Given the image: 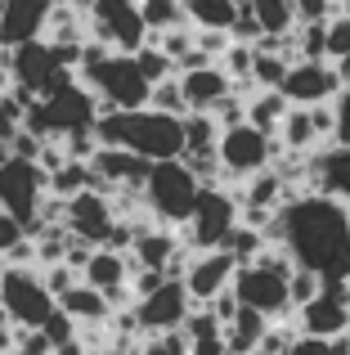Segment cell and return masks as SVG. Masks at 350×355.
Listing matches in <instances>:
<instances>
[{
	"label": "cell",
	"instance_id": "1",
	"mask_svg": "<svg viewBox=\"0 0 350 355\" xmlns=\"http://www.w3.org/2000/svg\"><path fill=\"white\" fill-rule=\"evenodd\" d=\"M265 239L283 243L297 266L324 275L328 288L350 279V211L333 193H297L279 207V216L265 225Z\"/></svg>",
	"mask_w": 350,
	"mask_h": 355
},
{
	"label": "cell",
	"instance_id": "2",
	"mask_svg": "<svg viewBox=\"0 0 350 355\" xmlns=\"http://www.w3.org/2000/svg\"><path fill=\"white\" fill-rule=\"evenodd\" d=\"M95 135L99 144H122L144 153L149 162L162 157H180L184 153V121L162 108H99L95 117Z\"/></svg>",
	"mask_w": 350,
	"mask_h": 355
},
{
	"label": "cell",
	"instance_id": "3",
	"mask_svg": "<svg viewBox=\"0 0 350 355\" xmlns=\"http://www.w3.org/2000/svg\"><path fill=\"white\" fill-rule=\"evenodd\" d=\"M198 193H202V180L184 166V157H162V162H153L149 180H144V207L158 225L180 230L193 216Z\"/></svg>",
	"mask_w": 350,
	"mask_h": 355
},
{
	"label": "cell",
	"instance_id": "4",
	"mask_svg": "<svg viewBox=\"0 0 350 355\" xmlns=\"http://www.w3.org/2000/svg\"><path fill=\"white\" fill-rule=\"evenodd\" d=\"M216 148H220V171H225V175H220V184H229V180H247L252 171L270 166L274 157L283 153L279 135H270V130L252 126V121L225 126V130H220V139H216Z\"/></svg>",
	"mask_w": 350,
	"mask_h": 355
},
{
	"label": "cell",
	"instance_id": "5",
	"mask_svg": "<svg viewBox=\"0 0 350 355\" xmlns=\"http://www.w3.org/2000/svg\"><path fill=\"white\" fill-rule=\"evenodd\" d=\"M0 306L9 311L14 324H32V329H41V324L54 315L59 297L45 288L41 266H5V270H0Z\"/></svg>",
	"mask_w": 350,
	"mask_h": 355
},
{
	"label": "cell",
	"instance_id": "6",
	"mask_svg": "<svg viewBox=\"0 0 350 355\" xmlns=\"http://www.w3.org/2000/svg\"><path fill=\"white\" fill-rule=\"evenodd\" d=\"M234 225H238V198L225 184H202L198 202H193V216L180 225V239L189 248H225Z\"/></svg>",
	"mask_w": 350,
	"mask_h": 355
},
{
	"label": "cell",
	"instance_id": "7",
	"mask_svg": "<svg viewBox=\"0 0 350 355\" xmlns=\"http://www.w3.org/2000/svg\"><path fill=\"white\" fill-rule=\"evenodd\" d=\"M86 32L95 41H104L108 50H126V54H135L149 41V27L140 18V0H90Z\"/></svg>",
	"mask_w": 350,
	"mask_h": 355
},
{
	"label": "cell",
	"instance_id": "8",
	"mask_svg": "<svg viewBox=\"0 0 350 355\" xmlns=\"http://www.w3.org/2000/svg\"><path fill=\"white\" fill-rule=\"evenodd\" d=\"M45 189H50V171H45L41 162H32V157H9V162L0 166V207L23 230L32 225Z\"/></svg>",
	"mask_w": 350,
	"mask_h": 355
},
{
	"label": "cell",
	"instance_id": "9",
	"mask_svg": "<svg viewBox=\"0 0 350 355\" xmlns=\"http://www.w3.org/2000/svg\"><path fill=\"white\" fill-rule=\"evenodd\" d=\"M234 293H238L243 306H256V311L270 315V320L297 315V306H292V297H288V275L261 266V261H247V266L234 270Z\"/></svg>",
	"mask_w": 350,
	"mask_h": 355
},
{
	"label": "cell",
	"instance_id": "10",
	"mask_svg": "<svg viewBox=\"0 0 350 355\" xmlns=\"http://www.w3.org/2000/svg\"><path fill=\"white\" fill-rule=\"evenodd\" d=\"M153 162L135 148H122V144H99L95 157H90V184L104 193H117V189H140L144 193V180H149Z\"/></svg>",
	"mask_w": 350,
	"mask_h": 355
},
{
	"label": "cell",
	"instance_id": "11",
	"mask_svg": "<svg viewBox=\"0 0 350 355\" xmlns=\"http://www.w3.org/2000/svg\"><path fill=\"white\" fill-rule=\"evenodd\" d=\"M63 225H68V234L86 239V243H108L113 239V225H117V207H113V193L104 189H81L68 198V211H63Z\"/></svg>",
	"mask_w": 350,
	"mask_h": 355
},
{
	"label": "cell",
	"instance_id": "12",
	"mask_svg": "<svg viewBox=\"0 0 350 355\" xmlns=\"http://www.w3.org/2000/svg\"><path fill=\"white\" fill-rule=\"evenodd\" d=\"M342 90V72H337L333 59H292L288 77H283V95L292 104H324V99H337Z\"/></svg>",
	"mask_w": 350,
	"mask_h": 355
},
{
	"label": "cell",
	"instance_id": "13",
	"mask_svg": "<svg viewBox=\"0 0 350 355\" xmlns=\"http://www.w3.org/2000/svg\"><path fill=\"white\" fill-rule=\"evenodd\" d=\"M234 270L238 261L229 248H193L189 266H184V288H189L193 302H211L220 288L234 284Z\"/></svg>",
	"mask_w": 350,
	"mask_h": 355
},
{
	"label": "cell",
	"instance_id": "14",
	"mask_svg": "<svg viewBox=\"0 0 350 355\" xmlns=\"http://www.w3.org/2000/svg\"><path fill=\"white\" fill-rule=\"evenodd\" d=\"M193 311V297L184 288V279H162L149 297L135 302V315H140V329L144 333H158V329H175L184 324V315Z\"/></svg>",
	"mask_w": 350,
	"mask_h": 355
},
{
	"label": "cell",
	"instance_id": "15",
	"mask_svg": "<svg viewBox=\"0 0 350 355\" xmlns=\"http://www.w3.org/2000/svg\"><path fill=\"white\" fill-rule=\"evenodd\" d=\"M306 189L315 193H333L350 207V144L333 139V144H319L310 153V171H306Z\"/></svg>",
	"mask_w": 350,
	"mask_h": 355
},
{
	"label": "cell",
	"instance_id": "16",
	"mask_svg": "<svg viewBox=\"0 0 350 355\" xmlns=\"http://www.w3.org/2000/svg\"><path fill=\"white\" fill-rule=\"evenodd\" d=\"M54 0H5V14H0V41L5 45H23L45 36Z\"/></svg>",
	"mask_w": 350,
	"mask_h": 355
},
{
	"label": "cell",
	"instance_id": "17",
	"mask_svg": "<svg viewBox=\"0 0 350 355\" xmlns=\"http://www.w3.org/2000/svg\"><path fill=\"white\" fill-rule=\"evenodd\" d=\"M297 324L306 333H319V338H337V333L346 329V293H342V284L337 288L324 284V293H319L315 302L297 306Z\"/></svg>",
	"mask_w": 350,
	"mask_h": 355
},
{
	"label": "cell",
	"instance_id": "18",
	"mask_svg": "<svg viewBox=\"0 0 350 355\" xmlns=\"http://www.w3.org/2000/svg\"><path fill=\"white\" fill-rule=\"evenodd\" d=\"M175 77H180V90H184V99H189V108H211L220 95L234 90V81H229V72L220 68V59L198 63V68H184V72H175Z\"/></svg>",
	"mask_w": 350,
	"mask_h": 355
},
{
	"label": "cell",
	"instance_id": "19",
	"mask_svg": "<svg viewBox=\"0 0 350 355\" xmlns=\"http://www.w3.org/2000/svg\"><path fill=\"white\" fill-rule=\"evenodd\" d=\"M180 230L175 225H144L140 234H135V243H131V261L135 266H153V270H167L171 266V257L180 252Z\"/></svg>",
	"mask_w": 350,
	"mask_h": 355
},
{
	"label": "cell",
	"instance_id": "20",
	"mask_svg": "<svg viewBox=\"0 0 350 355\" xmlns=\"http://www.w3.org/2000/svg\"><path fill=\"white\" fill-rule=\"evenodd\" d=\"M189 333V355H225V324L211 315V306L193 302V311L180 324Z\"/></svg>",
	"mask_w": 350,
	"mask_h": 355
},
{
	"label": "cell",
	"instance_id": "21",
	"mask_svg": "<svg viewBox=\"0 0 350 355\" xmlns=\"http://www.w3.org/2000/svg\"><path fill=\"white\" fill-rule=\"evenodd\" d=\"M288 108H292V99L283 95V86H256L252 95H247V121L261 126V130H270V135H279Z\"/></svg>",
	"mask_w": 350,
	"mask_h": 355
},
{
	"label": "cell",
	"instance_id": "22",
	"mask_svg": "<svg viewBox=\"0 0 350 355\" xmlns=\"http://www.w3.org/2000/svg\"><path fill=\"white\" fill-rule=\"evenodd\" d=\"M59 306L72 315L77 324H95V320H108L113 315V302H108L104 293H99L95 284H86V279H77V284L68 288V293L59 297Z\"/></svg>",
	"mask_w": 350,
	"mask_h": 355
},
{
	"label": "cell",
	"instance_id": "23",
	"mask_svg": "<svg viewBox=\"0 0 350 355\" xmlns=\"http://www.w3.org/2000/svg\"><path fill=\"white\" fill-rule=\"evenodd\" d=\"M270 324V315H261L256 306H238V315L225 324V351L229 355H247L261 347V333Z\"/></svg>",
	"mask_w": 350,
	"mask_h": 355
},
{
	"label": "cell",
	"instance_id": "24",
	"mask_svg": "<svg viewBox=\"0 0 350 355\" xmlns=\"http://www.w3.org/2000/svg\"><path fill=\"white\" fill-rule=\"evenodd\" d=\"M279 144L288 148V153H315L324 139H319L315 130V117H310V104H292L288 117H283L279 126Z\"/></svg>",
	"mask_w": 350,
	"mask_h": 355
},
{
	"label": "cell",
	"instance_id": "25",
	"mask_svg": "<svg viewBox=\"0 0 350 355\" xmlns=\"http://www.w3.org/2000/svg\"><path fill=\"white\" fill-rule=\"evenodd\" d=\"M86 9L72 5V0H54L50 9V23H45V41L54 45H68V41H86Z\"/></svg>",
	"mask_w": 350,
	"mask_h": 355
},
{
	"label": "cell",
	"instance_id": "26",
	"mask_svg": "<svg viewBox=\"0 0 350 355\" xmlns=\"http://www.w3.org/2000/svg\"><path fill=\"white\" fill-rule=\"evenodd\" d=\"M180 5L193 27H229L238 14V0H180Z\"/></svg>",
	"mask_w": 350,
	"mask_h": 355
},
{
	"label": "cell",
	"instance_id": "27",
	"mask_svg": "<svg viewBox=\"0 0 350 355\" xmlns=\"http://www.w3.org/2000/svg\"><path fill=\"white\" fill-rule=\"evenodd\" d=\"M301 324L297 315H283V320H270L261 333V347H256V355H292V342H297Z\"/></svg>",
	"mask_w": 350,
	"mask_h": 355
},
{
	"label": "cell",
	"instance_id": "28",
	"mask_svg": "<svg viewBox=\"0 0 350 355\" xmlns=\"http://www.w3.org/2000/svg\"><path fill=\"white\" fill-rule=\"evenodd\" d=\"M243 5L261 18L265 32H292V27H297V9H292V0H243Z\"/></svg>",
	"mask_w": 350,
	"mask_h": 355
},
{
	"label": "cell",
	"instance_id": "29",
	"mask_svg": "<svg viewBox=\"0 0 350 355\" xmlns=\"http://www.w3.org/2000/svg\"><path fill=\"white\" fill-rule=\"evenodd\" d=\"M90 189V162H81V157H68L63 166H54L50 171V193H59V198H72V193Z\"/></svg>",
	"mask_w": 350,
	"mask_h": 355
},
{
	"label": "cell",
	"instance_id": "30",
	"mask_svg": "<svg viewBox=\"0 0 350 355\" xmlns=\"http://www.w3.org/2000/svg\"><path fill=\"white\" fill-rule=\"evenodd\" d=\"M180 121H184V148H202L220 139V121L211 117V108H189Z\"/></svg>",
	"mask_w": 350,
	"mask_h": 355
},
{
	"label": "cell",
	"instance_id": "31",
	"mask_svg": "<svg viewBox=\"0 0 350 355\" xmlns=\"http://www.w3.org/2000/svg\"><path fill=\"white\" fill-rule=\"evenodd\" d=\"M265 230H256V225H247V220H238L234 230H229V239H225V248L234 252V261L238 266H247V261H256L261 257V248H265Z\"/></svg>",
	"mask_w": 350,
	"mask_h": 355
},
{
	"label": "cell",
	"instance_id": "32",
	"mask_svg": "<svg viewBox=\"0 0 350 355\" xmlns=\"http://www.w3.org/2000/svg\"><path fill=\"white\" fill-rule=\"evenodd\" d=\"M140 18H144L149 32H167V27H175V23H189L180 0H140Z\"/></svg>",
	"mask_w": 350,
	"mask_h": 355
},
{
	"label": "cell",
	"instance_id": "33",
	"mask_svg": "<svg viewBox=\"0 0 350 355\" xmlns=\"http://www.w3.org/2000/svg\"><path fill=\"white\" fill-rule=\"evenodd\" d=\"M180 157H184V166H189V171L198 175L202 184H220V175H225V171H220V148H216V144H202V148H184Z\"/></svg>",
	"mask_w": 350,
	"mask_h": 355
},
{
	"label": "cell",
	"instance_id": "34",
	"mask_svg": "<svg viewBox=\"0 0 350 355\" xmlns=\"http://www.w3.org/2000/svg\"><path fill=\"white\" fill-rule=\"evenodd\" d=\"M149 108H162V113H175V117L189 113V99H184V90H180V77H162V81H153V90H149Z\"/></svg>",
	"mask_w": 350,
	"mask_h": 355
},
{
	"label": "cell",
	"instance_id": "35",
	"mask_svg": "<svg viewBox=\"0 0 350 355\" xmlns=\"http://www.w3.org/2000/svg\"><path fill=\"white\" fill-rule=\"evenodd\" d=\"M135 63H140V72L149 81H162V77H175V59L167 50H162L158 41H144L140 50H135Z\"/></svg>",
	"mask_w": 350,
	"mask_h": 355
},
{
	"label": "cell",
	"instance_id": "36",
	"mask_svg": "<svg viewBox=\"0 0 350 355\" xmlns=\"http://www.w3.org/2000/svg\"><path fill=\"white\" fill-rule=\"evenodd\" d=\"M288 54H274V50H256L252 59V81L256 86H283V77H288Z\"/></svg>",
	"mask_w": 350,
	"mask_h": 355
},
{
	"label": "cell",
	"instance_id": "37",
	"mask_svg": "<svg viewBox=\"0 0 350 355\" xmlns=\"http://www.w3.org/2000/svg\"><path fill=\"white\" fill-rule=\"evenodd\" d=\"M41 329L50 333L54 351H63V355H68V351H81V342H77V320H72V315L63 311V306H54V315L41 324Z\"/></svg>",
	"mask_w": 350,
	"mask_h": 355
},
{
	"label": "cell",
	"instance_id": "38",
	"mask_svg": "<svg viewBox=\"0 0 350 355\" xmlns=\"http://www.w3.org/2000/svg\"><path fill=\"white\" fill-rule=\"evenodd\" d=\"M319 293H324V275H319V270H310V266H292V275H288V297H292V306L315 302Z\"/></svg>",
	"mask_w": 350,
	"mask_h": 355
},
{
	"label": "cell",
	"instance_id": "39",
	"mask_svg": "<svg viewBox=\"0 0 350 355\" xmlns=\"http://www.w3.org/2000/svg\"><path fill=\"white\" fill-rule=\"evenodd\" d=\"M324 54L333 63L350 54V14H342V9L328 14V23H324Z\"/></svg>",
	"mask_w": 350,
	"mask_h": 355
},
{
	"label": "cell",
	"instance_id": "40",
	"mask_svg": "<svg viewBox=\"0 0 350 355\" xmlns=\"http://www.w3.org/2000/svg\"><path fill=\"white\" fill-rule=\"evenodd\" d=\"M211 117L220 121V130H225V126H238V121H247V95L234 86L229 95H220L216 104H211Z\"/></svg>",
	"mask_w": 350,
	"mask_h": 355
},
{
	"label": "cell",
	"instance_id": "41",
	"mask_svg": "<svg viewBox=\"0 0 350 355\" xmlns=\"http://www.w3.org/2000/svg\"><path fill=\"white\" fill-rule=\"evenodd\" d=\"M41 279H45V288H50L54 297H63V293H68V288L77 284L81 275L68 266V261H54V266H41Z\"/></svg>",
	"mask_w": 350,
	"mask_h": 355
},
{
	"label": "cell",
	"instance_id": "42",
	"mask_svg": "<svg viewBox=\"0 0 350 355\" xmlns=\"http://www.w3.org/2000/svg\"><path fill=\"white\" fill-rule=\"evenodd\" d=\"M202 306H211V315H216L220 324H229V320H234V315H238V306H243V302H238L234 284H229V288H220V293L211 297V302H202Z\"/></svg>",
	"mask_w": 350,
	"mask_h": 355
},
{
	"label": "cell",
	"instance_id": "43",
	"mask_svg": "<svg viewBox=\"0 0 350 355\" xmlns=\"http://www.w3.org/2000/svg\"><path fill=\"white\" fill-rule=\"evenodd\" d=\"M292 9H297V23H319L337 14V0H292Z\"/></svg>",
	"mask_w": 350,
	"mask_h": 355
},
{
	"label": "cell",
	"instance_id": "44",
	"mask_svg": "<svg viewBox=\"0 0 350 355\" xmlns=\"http://www.w3.org/2000/svg\"><path fill=\"white\" fill-rule=\"evenodd\" d=\"M333 108H337V139H342V144H350V81H342Z\"/></svg>",
	"mask_w": 350,
	"mask_h": 355
},
{
	"label": "cell",
	"instance_id": "45",
	"mask_svg": "<svg viewBox=\"0 0 350 355\" xmlns=\"http://www.w3.org/2000/svg\"><path fill=\"white\" fill-rule=\"evenodd\" d=\"M90 252H95V243H86V239H77V234H68V252H63V261H68L72 270H86V261H90Z\"/></svg>",
	"mask_w": 350,
	"mask_h": 355
},
{
	"label": "cell",
	"instance_id": "46",
	"mask_svg": "<svg viewBox=\"0 0 350 355\" xmlns=\"http://www.w3.org/2000/svg\"><path fill=\"white\" fill-rule=\"evenodd\" d=\"M18 234H23V225H18V220L9 216L5 207H0V257H5V248H9V243H14Z\"/></svg>",
	"mask_w": 350,
	"mask_h": 355
},
{
	"label": "cell",
	"instance_id": "47",
	"mask_svg": "<svg viewBox=\"0 0 350 355\" xmlns=\"http://www.w3.org/2000/svg\"><path fill=\"white\" fill-rule=\"evenodd\" d=\"M9 157H14V148H9V139H5V135H0V166H5V162H9Z\"/></svg>",
	"mask_w": 350,
	"mask_h": 355
},
{
	"label": "cell",
	"instance_id": "48",
	"mask_svg": "<svg viewBox=\"0 0 350 355\" xmlns=\"http://www.w3.org/2000/svg\"><path fill=\"white\" fill-rule=\"evenodd\" d=\"M337 72H342V81H350V54H346V59H337Z\"/></svg>",
	"mask_w": 350,
	"mask_h": 355
},
{
	"label": "cell",
	"instance_id": "49",
	"mask_svg": "<svg viewBox=\"0 0 350 355\" xmlns=\"http://www.w3.org/2000/svg\"><path fill=\"white\" fill-rule=\"evenodd\" d=\"M337 9H342V14H350V0H337Z\"/></svg>",
	"mask_w": 350,
	"mask_h": 355
},
{
	"label": "cell",
	"instance_id": "50",
	"mask_svg": "<svg viewBox=\"0 0 350 355\" xmlns=\"http://www.w3.org/2000/svg\"><path fill=\"white\" fill-rule=\"evenodd\" d=\"M72 5H81V9H90V0H72Z\"/></svg>",
	"mask_w": 350,
	"mask_h": 355
},
{
	"label": "cell",
	"instance_id": "51",
	"mask_svg": "<svg viewBox=\"0 0 350 355\" xmlns=\"http://www.w3.org/2000/svg\"><path fill=\"white\" fill-rule=\"evenodd\" d=\"M346 324H350V297H346Z\"/></svg>",
	"mask_w": 350,
	"mask_h": 355
},
{
	"label": "cell",
	"instance_id": "52",
	"mask_svg": "<svg viewBox=\"0 0 350 355\" xmlns=\"http://www.w3.org/2000/svg\"><path fill=\"white\" fill-rule=\"evenodd\" d=\"M0 14H5V0H0Z\"/></svg>",
	"mask_w": 350,
	"mask_h": 355
},
{
	"label": "cell",
	"instance_id": "53",
	"mask_svg": "<svg viewBox=\"0 0 350 355\" xmlns=\"http://www.w3.org/2000/svg\"><path fill=\"white\" fill-rule=\"evenodd\" d=\"M0 45H5V41H0Z\"/></svg>",
	"mask_w": 350,
	"mask_h": 355
}]
</instances>
